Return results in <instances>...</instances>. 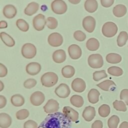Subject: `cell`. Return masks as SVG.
<instances>
[{"label":"cell","instance_id":"6da1fadb","mask_svg":"<svg viewBox=\"0 0 128 128\" xmlns=\"http://www.w3.org/2000/svg\"><path fill=\"white\" fill-rule=\"evenodd\" d=\"M70 121L63 113L48 114L38 128H71Z\"/></svg>","mask_w":128,"mask_h":128},{"label":"cell","instance_id":"7a4b0ae2","mask_svg":"<svg viewBox=\"0 0 128 128\" xmlns=\"http://www.w3.org/2000/svg\"><path fill=\"white\" fill-rule=\"evenodd\" d=\"M40 81L43 86L50 88L54 86L57 83L58 76L54 72H47L42 75Z\"/></svg>","mask_w":128,"mask_h":128},{"label":"cell","instance_id":"3957f363","mask_svg":"<svg viewBox=\"0 0 128 128\" xmlns=\"http://www.w3.org/2000/svg\"><path fill=\"white\" fill-rule=\"evenodd\" d=\"M118 30V26L115 23L112 22H108L102 26V32L104 36L112 38L116 34Z\"/></svg>","mask_w":128,"mask_h":128},{"label":"cell","instance_id":"277c9868","mask_svg":"<svg viewBox=\"0 0 128 128\" xmlns=\"http://www.w3.org/2000/svg\"><path fill=\"white\" fill-rule=\"evenodd\" d=\"M21 52L24 58L31 59L36 56V48L34 44L30 43H26L22 46Z\"/></svg>","mask_w":128,"mask_h":128},{"label":"cell","instance_id":"5b68a950","mask_svg":"<svg viewBox=\"0 0 128 128\" xmlns=\"http://www.w3.org/2000/svg\"><path fill=\"white\" fill-rule=\"evenodd\" d=\"M89 66L93 68H99L104 65V60L102 56L99 54H90L88 58Z\"/></svg>","mask_w":128,"mask_h":128},{"label":"cell","instance_id":"8992f818","mask_svg":"<svg viewBox=\"0 0 128 128\" xmlns=\"http://www.w3.org/2000/svg\"><path fill=\"white\" fill-rule=\"evenodd\" d=\"M52 11L57 14H62L68 10L66 4L63 0H54L51 4Z\"/></svg>","mask_w":128,"mask_h":128},{"label":"cell","instance_id":"52a82bcc","mask_svg":"<svg viewBox=\"0 0 128 128\" xmlns=\"http://www.w3.org/2000/svg\"><path fill=\"white\" fill-rule=\"evenodd\" d=\"M62 36L58 32H53L50 34L48 38V44L53 47L60 46L63 42Z\"/></svg>","mask_w":128,"mask_h":128},{"label":"cell","instance_id":"ba28073f","mask_svg":"<svg viewBox=\"0 0 128 128\" xmlns=\"http://www.w3.org/2000/svg\"><path fill=\"white\" fill-rule=\"evenodd\" d=\"M33 26L34 29L38 31H41L44 28L46 24V20L45 16L41 14H38L35 16L32 20Z\"/></svg>","mask_w":128,"mask_h":128},{"label":"cell","instance_id":"9c48e42d","mask_svg":"<svg viewBox=\"0 0 128 128\" xmlns=\"http://www.w3.org/2000/svg\"><path fill=\"white\" fill-rule=\"evenodd\" d=\"M82 26L88 32L91 33L94 32L96 28V20L92 16H86L82 20Z\"/></svg>","mask_w":128,"mask_h":128},{"label":"cell","instance_id":"30bf717a","mask_svg":"<svg viewBox=\"0 0 128 128\" xmlns=\"http://www.w3.org/2000/svg\"><path fill=\"white\" fill-rule=\"evenodd\" d=\"M44 112L48 114L56 112L59 109V104L55 100H49L44 106Z\"/></svg>","mask_w":128,"mask_h":128},{"label":"cell","instance_id":"8fae6325","mask_svg":"<svg viewBox=\"0 0 128 128\" xmlns=\"http://www.w3.org/2000/svg\"><path fill=\"white\" fill-rule=\"evenodd\" d=\"M54 92L59 98H66L70 95V90L66 84L62 83L56 88Z\"/></svg>","mask_w":128,"mask_h":128},{"label":"cell","instance_id":"7c38bea8","mask_svg":"<svg viewBox=\"0 0 128 128\" xmlns=\"http://www.w3.org/2000/svg\"><path fill=\"white\" fill-rule=\"evenodd\" d=\"M45 100L44 94L40 91H36L32 94L30 97L31 104L34 106L41 105Z\"/></svg>","mask_w":128,"mask_h":128},{"label":"cell","instance_id":"4fadbf2b","mask_svg":"<svg viewBox=\"0 0 128 128\" xmlns=\"http://www.w3.org/2000/svg\"><path fill=\"white\" fill-rule=\"evenodd\" d=\"M62 113L70 120L76 122L78 119V113L69 106H65L62 108Z\"/></svg>","mask_w":128,"mask_h":128},{"label":"cell","instance_id":"5bb4252c","mask_svg":"<svg viewBox=\"0 0 128 128\" xmlns=\"http://www.w3.org/2000/svg\"><path fill=\"white\" fill-rule=\"evenodd\" d=\"M72 89L76 92H82L86 88V84L84 80L81 78H76L72 82Z\"/></svg>","mask_w":128,"mask_h":128},{"label":"cell","instance_id":"9a60e30c","mask_svg":"<svg viewBox=\"0 0 128 128\" xmlns=\"http://www.w3.org/2000/svg\"><path fill=\"white\" fill-rule=\"evenodd\" d=\"M68 50L70 58L73 60H78L82 56V50L80 48L77 44H71L68 48Z\"/></svg>","mask_w":128,"mask_h":128},{"label":"cell","instance_id":"2e32d148","mask_svg":"<svg viewBox=\"0 0 128 128\" xmlns=\"http://www.w3.org/2000/svg\"><path fill=\"white\" fill-rule=\"evenodd\" d=\"M26 72L30 75L35 76L41 70L40 64L36 62H32L28 64L26 68Z\"/></svg>","mask_w":128,"mask_h":128},{"label":"cell","instance_id":"e0dca14e","mask_svg":"<svg viewBox=\"0 0 128 128\" xmlns=\"http://www.w3.org/2000/svg\"><path fill=\"white\" fill-rule=\"evenodd\" d=\"M82 116L86 121H92L96 116V110L92 106L86 107L82 112Z\"/></svg>","mask_w":128,"mask_h":128},{"label":"cell","instance_id":"ac0fdd59","mask_svg":"<svg viewBox=\"0 0 128 128\" xmlns=\"http://www.w3.org/2000/svg\"><path fill=\"white\" fill-rule=\"evenodd\" d=\"M4 16L7 18H12L16 14L17 10L16 7L12 4H7L4 6L2 10Z\"/></svg>","mask_w":128,"mask_h":128},{"label":"cell","instance_id":"d6986e66","mask_svg":"<svg viewBox=\"0 0 128 128\" xmlns=\"http://www.w3.org/2000/svg\"><path fill=\"white\" fill-rule=\"evenodd\" d=\"M66 54L63 50H58L54 51L52 54V60L54 62L60 64L64 62L66 59Z\"/></svg>","mask_w":128,"mask_h":128},{"label":"cell","instance_id":"ffe728a7","mask_svg":"<svg viewBox=\"0 0 128 128\" xmlns=\"http://www.w3.org/2000/svg\"><path fill=\"white\" fill-rule=\"evenodd\" d=\"M10 116L6 113L0 114V126L1 128H8L12 124Z\"/></svg>","mask_w":128,"mask_h":128},{"label":"cell","instance_id":"44dd1931","mask_svg":"<svg viewBox=\"0 0 128 128\" xmlns=\"http://www.w3.org/2000/svg\"><path fill=\"white\" fill-rule=\"evenodd\" d=\"M39 9V4L36 2H32L28 4L24 10V14L32 16L35 14Z\"/></svg>","mask_w":128,"mask_h":128},{"label":"cell","instance_id":"7402d4cb","mask_svg":"<svg viewBox=\"0 0 128 128\" xmlns=\"http://www.w3.org/2000/svg\"><path fill=\"white\" fill-rule=\"evenodd\" d=\"M84 6L86 12L90 13H93L97 10L98 3L96 0H86Z\"/></svg>","mask_w":128,"mask_h":128},{"label":"cell","instance_id":"603a6c76","mask_svg":"<svg viewBox=\"0 0 128 128\" xmlns=\"http://www.w3.org/2000/svg\"><path fill=\"white\" fill-rule=\"evenodd\" d=\"M127 12V8L126 6L122 4H119L116 6L112 10L114 15L118 18H121L124 16Z\"/></svg>","mask_w":128,"mask_h":128},{"label":"cell","instance_id":"cb8c5ba5","mask_svg":"<svg viewBox=\"0 0 128 128\" xmlns=\"http://www.w3.org/2000/svg\"><path fill=\"white\" fill-rule=\"evenodd\" d=\"M100 95V93L98 90L95 88L91 89L88 94V102L92 104L97 103L99 100Z\"/></svg>","mask_w":128,"mask_h":128},{"label":"cell","instance_id":"d4e9b609","mask_svg":"<svg viewBox=\"0 0 128 128\" xmlns=\"http://www.w3.org/2000/svg\"><path fill=\"white\" fill-rule=\"evenodd\" d=\"M0 36L2 42L8 47H12L15 44L14 39L9 34L5 32H1Z\"/></svg>","mask_w":128,"mask_h":128},{"label":"cell","instance_id":"484cf974","mask_svg":"<svg viewBox=\"0 0 128 128\" xmlns=\"http://www.w3.org/2000/svg\"><path fill=\"white\" fill-rule=\"evenodd\" d=\"M86 47L90 51H96L100 47V42L98 40L94 38H89L86 42Z\"/></svg>","mask_w":128,"mask_h":128},{"label":"cell","instance_id":"4316f807","mask_svg":"<svg viewBox=\"0 0 128 128\" xmlns=\"http://www.w3.org/2000/svg\"><path fill=\"white\" fill-rule=\"evenodd\" d=\"M96 86L104 91H109L114 86H116V84L112 80H106L97 84Z\"/></svg>","mask_w":128,"mask_h":128},{"label":"cell","instance_id":"83f0119b","mask_svg":"<svg viewBox=\"0 0 128 128\" xmlns=\"http://www.w3.org/2000/svg\"><path fill=\"white\" fill-rule=\"evenodd\" d=\"M76 70L74 68L70 65H66L62 68V76L65 78H70L72 77Z\"/></svg>","mask_w":128,"mask_h":128},{"label":"cell","instance_id":"f1b7e54d","mask_svg":"<svg viewBox=\"0 0 128 128\" xmlns=\"http://www.w3.org/2000/svg\"><path fill=\"white\" fill-rule=\"evenodd\" d=\"M106 60L110 64H118L122 61V58L120 55L116 53H110L106 58Z\"/></svg>","mask_w":128,"mask_h":128},{"label":"cell","instance_id":"f546056e","mask_svg":"<svg viewBox=\"0 0 128 128\" xmlns=\"http://www.w3.org/2000/svg\"><path fill=\"white\" fill-rule=\"evenodd\" d=\"M10 102L12 105L15 106L19 107L22 106L24 103V98L20 94L13 95L10 98Z\"/></svg>","mask_w":128,"mask_h":128},{"label":"cell","instance_id":"4dcf8cb0","mask_svg":"<svg viewBox=\"0 0 128 128\" xmlns=\"http://www.w3.org/2000/svg\"><path fill=\"white\" fill-rule=\"evenodd\" d=\"M70 102L76 108L82 107L84 104L82 97L79 95H73L70 98Z\"/></svg>","mask_w":128,"mask_h":128},{"label":"cell","instance_id":"1f68e13d","mask_svg":"<svg viewBox=\"0 0 128 128\" xmlns=\"http://www.w3.org/2000/svg\"><path fill=\"white\" fill-rule=\"evenodd\" d=\"M128 40V34L125 31L121 32L117 38V44L120 47L124 46Z\"/></svg>","mask_w":128,"mask_h":128},{"label":"cell","instance_id":"d6a6232c","mask_svg":"<svg viewBox=\"0 0 128 128\" xmlns=\"http://www.w3.org/2000/svg\"><path fill=\"white\" fill-rule=\"evenodd\" d=\"M110 106L106 104H103L100 106L98 109L99 115L102 118H106L110 114Z\"/></svg>","mask_w":128,"mask_h":128},{"label":"cell","instance_id":"836d02e7","mask_svg":"<svg viewBox=\"0 0 128 128\" xmlns=\"http://www.w3.org/2000/svg\"><path fill=\"white\" fill-rule=\"evenodd\" d=\"M108 72L112 76H120L123 74V70L118 66H112L108 68Z\"/></svg>","mask_w":128,"mask_h":128},{"label":"cell","instance_id":"e575fe53","mask_svg":"<svg viewBox=\"0 0 128 128\" xmlns=\"http://www.w3.org/2000/svg\"><path fill=\"white\" fill-rule=\"evenodd\" d=\"M120 121V118L118 116L113 115L108 118V126L109 128H117Z\"/></svg>","mask_w":128,"mask_h":128},{"label":"cell","instance_id":"d590c367","mask_svg":"<svg viewBox=\"0 0 128 128\" xmlns=\"http://www.w3.org/2000/svg\"><path fill=\"white\" fill-rule=\"evenodd\" d=\"M16 25L19 30L24 32H27L29 29L28 23L23 19H18L16 22Z\"/></svg>","mask_w":128,"mask_h":128},{"label":"cell","instance_id":"8d00e7d4","mask_svg":"<svg viewBox=\"0 0 128 128\" xmlns=\"http://www.w3.org/2000/svg\"><path fill=\"white\" fill-rule=\"evenodd\" d=\"M112 104L114 108L118 111L124 112L127 110L126 104L122 100H116Z\"/></svg>","mask_w":128,"mask_h":128},{"label":"cell","instance_id":"74e56055","mask_svg":"<svg viewBox=\"0 0 128 128\" xmlns=\"http://www.w3.org/2000/svg\"><path fill=\"white\" fill-rule=\"evenodd\" d=\"M46 25L48 28L50 30H54L58 26V20L54 17H48L46 20Z\"/></svg>","mask_w":128,"mask_h":128},{"label":"cell","instance_id":"f35d334b","mask_svg":"<svg viewBox=\"0 0 128 128\" xmlns=\"http://www.w3.org/2000/svg\"><path fill=\"white\" fill-rule=\"evenodd\" d=\"M107 77L108 74L104 70L96 71L93 73V80L96 82H98Z\"/></svg>","mask_w":128,"mask_h":128},{"label":"cell","instance_id":"ab89813d","mask_svg":"<svg viewBox=\"0 0 128 128\" xmlns=\"http://www.w3.org/2000/svg\"><path fill=\"white\" fill-rule=\"evenodd\" d=\"M30 112L26 109H22L18 111L16 113V118L18 120H23L29 116Z\"/></svg>","mask_w":128,"mask_h":128},{"label":"cell","instance_id":"60d3db41","mask_svg":"<svg viewBox=\"0 0 128 128\" xmlns=\"http://www.w3.org/2000/svg\"><path fill=\"white\" fill-rule=\"evenodd\" d=\"M74 37L78 42H83L86 38V34L81 30H76L74 34Z\"/></svg>","mask_w":128,"mask_h":128},{"label":"cell","instance_id":"b9f144b4","mask_svg":"<svg viewBox=\"0 0 128 128\" xmlns=\"http://www.w3.org/2000/svg\"><path fill=\"white\" fill-rule=\"evenodd\" d=\"M37 84L36 80L34 78H28L24 82V86L28 89L32 88L34 87Z\"/></svg>","mask_w":128,"mask_h":128},{"label":"cell","instance_id":"7bdbcfd3","mask_svg":"<svg viewBox=\"0 0 128 128\" xmlns=\"http://www.w3.org/2000/svg\"><path fill=\"white\" fill-rule=\"evenodd\" d=\"M24 128H38V125L35 121L30 120L24 123Z\"/></svg>","mask_w":128,"mask_h":128},{"label":"cell","instance_id":"ee69618b","mask_svg":"<svg viewBox=\"0 0 128 128\" xmlns=\"http://www.w3.org/2000/svg\"><path fill=\"white\" fill-rule=\"evenodd\" d=\"M120 99L124 100L126 105L128 106V89H124L121 91Z\"/></svg>","mask_w":128,"mask_h":128},{"label":"cell","instance_id":"f6af8a7d","mask_svg":"<svg viewBox=\"0 0 128 128\" xmlns=\"http://www.w3.org/2000/svg\"><path fill=\"white\" fill-rule=\"evenodd\" d=\"M8 74V69L6 67L2 64H0V77L2 78L6 76Z\"/></svg>","mask_w":128,"mask_h":128},{"label":"cell","instance_id":"bcb514c9","mask_svg":"<svg viewBox=\"0 0 128 128\" xmlns=\"http://www.w3.org/2000/svg\"><path fill=\"white\" fill-rule=\"evenodd\" d=\"M114 0H100L102 6L104 8H109L114 3Z\"/></svg>","mask_w":128,"mask_h":128},{"label":"cell","instance_id":"7dc6e473","mask_svg":"<svg viewBox=\"0 0 128 128\" xmlns=\"http://www.w3.org/2000/svg\"><path fill=\"white\" fill-rule=\"evenodd\" d=\"M102 122L100 120H96L94 121L92 125V128H102Z\"/></svg>","mask_w":128,"mask_h":128},{"label":"cell","instance_id":"c3c4849f","mask_svg":"<svg viewBox=\"0 0 128 128\" xmlns=\"http://www.w3.org/2000/svg\"><path fill=\"white\" fill-rule=\"evenodd\" d=\"M6 98L2 96H0V108H2L6 106Z\"/></svg>","mask_w":128,"mask_h":128},{"label":"cell","instance_id":"681fc988","mask_svg":"<svg viewBox=\"0 0 128 128\" xmlns=\"http://www.w3.org/2000/svg\"><path fill=\"white\" fill-rule=\"evenodd\" d=\"M8 27V23L5 20H1L0 24V28H4Z\"/></svg>","mask_w":128,"mask_h":128},{"label":"cell","instance_id":"f907efd6","mask_svg":"<svg viewBox=\"0 0 128 128\" xmlns=\"http://www.w3.org/2000/svg\"><path fill=\"white\" fill-rule=\"evenodd\" d=\"M118 128H128V122L126 121L122 122L120 124Z\"/></svg>","mask_w":128,"mask_h":128},{"label":"cell","instance_id":"816d5d0a","mask_svg":"<svg viewBox=\"0 0 128 128\" xmlns=\"http://www.w3.org/2000/svg\"><path fill=\"white\" fill-rule=\"evenodd\" d=\"M80 0H68V1L70 3L73 4H79L80 2Z\"/></svg>","mask_w":128,"mask_h":128},{"label":"cell","instance_id":"f5cc1de1","mask_svg":"<svg viewBox=\"0 0 128 128\" xmlns=\"http://www.w3.org/2000/svg\"><path fill=\"white\" fill-rule=\"evenodd\" d=\"M4 88V84L2 81H0V91H2Z\"/></svg>","mask_w":128,"mask_h":128}]
</instances>
